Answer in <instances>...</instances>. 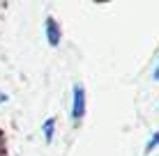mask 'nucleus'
I'll return each mask as SVG.
<instances>
[{
	"mask_svg": "<svg viewBox=\"0 0 159 156\" xmlns=\"http://www.w3.org/2000/svg\"><path fill=\"white\" fill-rule=\"evenodd\" d=\"M157 145H159V131H157V133H152V138L148 140V145H145V154L155 152V149H157Z\"/></svg>",
	"mask_w": 159,
	"mask_h": 156,
	"instance_id": "nucleus-4",
	"label": "nucleus"
},
{
	"mask_svg": "<svg viewBox=\"0 0 159 156\" xmlns=\"http://www.w3.org/2000/svg\"><path fill=\"white\" fill-rule=\"evenodd\" d=\"M5 101H7V94H5V92H0V103H5Z\"/></svg>",
	"mask_w": 159,
	"mask_h": 156,
	"instance_id": "nucleus-6",
	"label": "nucleus"
},
{
	"mask_svg": "<svg viewBox=\"0 0 159 156\" xmlns=\"http://www.w3.org/2000/svg\"><path fill=\"white\" fill-rule=\"evenodd\" d=\"M53 131H56V120L51 117V120L44 122V140H46V142L53 140Z\"/></svg>",
	"mask_w": 159,
	"mask_h": 156,
	"instance_id": "nucleus-3",
	"label": "nucleus"
},
{
	"mask_svg": "<svg viewBox=\"0 0 159 156\" xmlns=\"http://www.w3.org/2000/svg\"><path fill=\"white\" fill-rule=\"evenodd\" d=\"M44 28H46V39H48V44H51V46H58V44H60V28H58L56 19H51V16H48L46 23H44Z\"/></svg>",
	"mask_w": 159,
	"mask_h": 156,
	"instance_id": "nucleus-2",
	"label": "nucleus"
},
{
	"mask_svg": "<svg viewBox=\"0 0 159 156\" xmlns=\"http://www.w3.org/2000/svg\"><path fill=\"white\" fill-rule=\"evenodd\" d=\"M152 78L159 80V62H157V67H155V71H152Z\"/></svg>",
	"mask_w": 159,
	"mask_h": 156,
	"instance_id": "nucleus-5",
	"label": "nucleus"
},
{
	"mask_svg": "<svg viewBox=\"0 0 159 156\" xmlns=\"http://www.w3.org/2000/svg\"><path fill=\"white\" fill-rule=\"evenodd\" d=\"M85 115V90L81 83L74 85V94H72V117L81 120Z\"/></svg>",
	"mask_w": 159,
	"mask_h": 156,
	"instance_id": "nucleus-1",
	"label": "nucleus"
}]
</instances>
